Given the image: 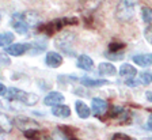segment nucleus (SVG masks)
I'll use <instances>...</instances> for the list:
<instances>
[{
    "label": "nucleus",
    "mask_w": 152,
    "mask_h": 140,
    "mask_svg": "<svg viewBox=\"0 0 152 140\" xmlns=\"http://www.w3.org/2000/svg\"><path fill=\"white\" fill-rule=\"evenodd\" d=\"M4 97H6L7 101H18L27 106H34L39 101V97L37 94H34V92H26L23 90L15 89V87L7 89V92L4 94Z\"/></svg>",
    "instance_id": "1"
},
{
    "label": "nucleus",
    "mask_w": 152,
    "mask_h": 140,
    "mask_svg": "<svg viewBox=\"0 0 152 140\" xmlns=\"http://www.w3.org/2000/svg\"><path fill=\"white\" fill-rule=\"evenodd\" d=\"M75 42H76V35L75 33L71 32H63L54 38V45L57 49H60L61 53L68 54V56H76L75 52Z\"/></svg>",
    "instance_id": "2"
},
{
    "label": "nucleus",
    "mask_w": 152,
    "mask_h": 140,
    "mask_svg": "<svg viewBox=\"0 0 152 140\" xmlns=\"http://www.w3.org/2000/svg\"><path fill=\"white\" fill-rule=\"evenodd\" d=\"M136 12L134 0H120L115 6V18L120 22H129Z\"/></svg>",
    "instance_id": "3"
},
{
    "label": "nucleus",
    "mask_w": 152,
    "mask_h": 140,
    "mask_svg": "<svg viewBox=\"0 0 152 140\" xmlns=\"http://www.w3.org/2000/svg\"><path fill=\"white\" fill-rule=\"evenodd\" d=\"M77 18H61V19H56L53 22L45 23V25L39 26V32L45 33L48 35H53L57 32H60L64 26L66 25H77Z\"/></svg>",
    "instance_id": "4"
},
{
    "label": "nucleus",
    "mask_w": 152,
    "mask_h": 140,
    "mask_svg": "<svg viewBox=\"0 0 152 140\" xmlns=\"http://www.w3.org/2000/svg\"><path fill=\"white\" fill-rule=\"evenodd\" d=\"M11 26L14 27L18 34H26L28 32V25L26 22V18H25V14L22 12H15L11 18Z\"/></svg>",
    "instance_id": "5"
},
{
    "label": "nucleus",
    "mask_w": 152,
    "mask_h": 140,
    "mask_svg": "<svg viewBox=\"0 0 152 140\" xmlns=\"http://www.w3.org/2000/svg\"><path fill=\"white\" fill-rule=\"evenodd\" d=\"M15 125L22 130V132H27V130H33V129H39V124L35 122L34 120L26 117V116H18L15 118Z\"/></svg>",
    "instance_id": "6"
},
{
    "label": "nucleus",
    "mask_w": 152,
    "mask_h": 140,
    "mask_svg": "<svg viewBox=\"0 0 152 140\" xmlns=\"http://www.w3.org/2000/svg\"><path fill=\"white\" fill-rule=\"evenodd\" d=\"M107 110H109V105L104 99L98 98V97L91 99V111L94 113V116L102 117V116H104L107 113Z\"/></svg>",
    "instance_id": "7"
},
{
    "label": "nucleus",
    "mask_w": 152,
    "mask_h": 140,
    "mask_svg": "<svg viewBox=\"0 0 152 140\" xmlns=\"http://www.w3.org/2000/svg\"><path fill=\"white\" fill-rule=\"evenodd\" d=\"M30 48H31L30 44H12L6 48V53L10 54V56L19 57V56H23L25 53H27L30 51Z\"/></svg>",
    "instance_id": "8"
},
{
    "label": "nucleus",
    "mask_w": 152,
    "mask_h": 140,
    "mask_svg": "<svg viewBox=\"0 0 152 140\" xmlns=\"http://www.w3.org/2000/svg\"><path fill=\"white\" fill-rule=\"evenodd\" d=\"M64 95L58 91H50L49 94H46V97L44 98V105L46 106H57V105H63L64 102Z\"/></svg>",
    "instance_id": "9"
},
{
    "label": "nucleus",
    "mask_w": 152,
    "mask_h": 140,
    "mask_svg": "<svg viewBox=\"0 0 152 140\" xmlns=\"http://www.w3.org/2000/svg\"><path fill=\"white\" fill-rule=\"evenodd\" d=\"M45 63H46L48 67H50V68H58L63 64V56L58 52L50 51V52H48L46 56H45Z\"/></svg>",
    "instance_id": "10"
},
{
    "label": "nucleus",
    "mask_w": 152,
    "mask_h": 140,
    "mask_svg": "<svg viewBox=\"0 0 152 140\" xmlns=\"http://www.w3.org/2000/svg\"><path fill=\"white\" fill-rule=\"evenodd\" d=\"M76 65H77L80 70L87 71V72L94 70V61H92V59L90 57V56H87V54H79L77 59H76Z\"/></svg>",
    "instance_id": "11"
},
{
    "label": "nucleus",
    "mask_w": 152,
    "mask_h": 140,
    "mask_svg": "<svg viewBox=\"0 0 152 140\" xmlns=\"http://www.w3.org/2000/svg\"><path fill=\"white\" fill-rule=\"evenodd\" d=\"M110 117L117 118V120H121V121H128L130 118V113L128 109L122 108V106H114L110 110Z\"/></svg>",
    "instance_id": "12"
},
{
    "label": "nucleus",
    "mask_w": 152,
    "mask_h": 140,
    "mask_svg": "<svg viewBox=\"0 0 152 140\" xmlns=\"http://www.w3.org/2000/svg\"><path fill=\"white\" fill-rule=\"evenodd\" d=\"M133 63L139 67H151L152 65V53H141L133 56Z\"/></svg>",
    "instance_id": "13"
},
{
    "label": "nucleus",
    "mask_w": 152,
    "mask_h": 140,
    "mask_svg": "<svg viewBox=\"0 0 152 140\" xmlns=\"http://www.w3.org/2000/svg\"><path fill=\"white\" fill-rule=\"evenodd\" d=\"M120 75L122 78H125L126 80H129V79H133V78H136L137 76V70L134 67H133L132 64H122L121 65V68H120Z\"/></svg>",
    "instance_id": "14"
},
{
    "label": "nucleus",
    "mask_w": 152,
    "mask_h": 140,
    "mask_svg": "<svg viewBox=\"0 0 152 140\" xmlns=\"http://www.w3.org/2000/svg\"><path fill=\"white\" fill-rule=\"evenodd\" d=\"M82 84L86 87H88V89H96V87H102L104 84H109V80L106 79H92V78H83L82 80Z\"/></svg>",
    "instance_id": "15"
},
{
    "label": "nucleus",
    "mask_w": 152,
    "mask_h": 140,
    "mask_svg": "<svg viewBox=\"0 0 152 140\" xmlns=\"http://www.w3.org/2000/svg\"><path fill=\"white\" fill-rule=\"evenodd\" d=\"M75 110L77 113L80 118H88L91 116V109L88 108L87 103H84L83 101H76L75 102Z\"/></svg>",
    "instance_id": "16"
},
{
    "label": "nucleus",
    "mask_w": 152,
    "mask_h": 140,
    "mask_svg": "<svg viewBox=\"0 0 152 140\" xmlns=\"http://www.w3.org/2000/svg\"><path fill=\"white\" fill-rule=\"evenodd\" d=\"M98 72L102 76H114L117 75V68L111 63H101L98 67Z\"/></svg>",
    "instance_id": "17"
},
{
    "label": "nucleus",
    "mask_w": 152,
    "mask_h": 140,
    "mask_svg": "<svg viewBox=\"0 0 152 140\" xmlns=\"http://www.w3.org/2000/svg\"><path fill=\"white\" fill-rule=\"evenodd\" d=\"M52 114L58 118H68L71 116V109L66 105H57L52 108Z\"/></svg>",
    "instance_id": "18"
},
{
    "label": "nucleus",
    "mask_w": 152,
    "mask_h": 140,
    "mask_svg": "<svg viewBox=\"0 0 152 140\" xmlns=\"http://www.w3.org/2000/svg\"><path fill=\"white\" fill-rule=\"evenodd\" d=\"M12 127H14L12 120H11L6 113H1V111H0V130H3L4 133H8V132L12 130Z\"/></svg>",
    "instance_id": "19"
},
{
    "label": "nucleus",
    "mask_w": 152,
    "mask_h": 140,
    "mask_svg": "<svg viewBox=\"0 0 152 140\" xmlns=\"http://www.w3.org/2000/svg\"><path fill=\"white\" fill-rule=\"evenodd\" d=\"M15 35L12 33H0V48H7L12 44Z\"/></svg>",
    "instance_id": "20"
},
{
    "label": "nucleus",
    "mask_w": 152,
    "mask_h": 140,
    "mask_svg": "<svg viewBox=\"0 0 152 140\" xmlns=\"http://www.w3.org/2000/svg\"><path fill=\"white\" fill-rule=\"evenodd\" d=\"M139 80L141 84H144V86L151 84L152 83V71H144V72H141L139 75Z\"/></svg>",
    "instance_id": "21"
},
{
    "label": "nucleus",
    "mask_w": 152,
    "mask_h": 140,
    "mask_svg": "<svg viewBox=\"0 0 152 140\" xmlns=\"http://www.w3.org/2000/svg\"><path fill=\"white\" fill-rule=\"evenodd\" d=\"M141 18L148 25H152V8L151 7H142L141 8Z\"/></svg>",
    "instance_id": "22"
},
{
    "label": "nucleus",
    "mask_w": 152,
    "mask_h": 140,
    "mask_svg": "<svg viewBox=\"0 0 152 140\" xmlns=\"http://www.w3.org/2000/svg\"><path fill=\"white\" fill-rule=\"evenodd\" d=\"M48 140H68V137L64 135L63 130L56 129V130H53V132L50 133V136H49V139Z\"/></svg>",
    "instance_id": "23"
},
{
    "label": "nucleus",
    "mask_w": 152,
    "mask_h": 140,
    "mask_svg": "<svg viewBox=\"0 0 152 140\" xmlns=\"http://www.w3.org/2000/svg\"><path fill=\"white\" fill-rule=\"evenodd\" d=\"M144 37H145L147 41L152 45V25H149L145 27V30H144Z\"/></svg>",
    "instance_id": "24"
},
{
    "label": "nucleus",
    "mask_w": 152,
    "mask_h": 140,
    "mask_svg": "<svg viewBox=\"0 0 152 140\" xmlns=\"http://www.w3.org/2000/svg\"><path fill=\"white\" fill-rule=\"evenodd\" d=\"M10 64H11V60L7 56V53L0 52V65H10Z\"/></svg>",
    "instance_id": "25"
},
{
    "label": "nucleus",
    "mask_w": 152,
    "mask_h": 140,
    "mask_svg": "<svg viewBox=\"0 0 152 140\" xmlns=\"http://www.w3.org/2000/svg\"><path fill=\"white\" fill-rule=\"evenodd\" d=\"M106 57L110 60H121L124 57V52H118V53H106Z\"/></svg>",
    "instance_id": "26"
},
{
    "label": "nucleus",
    "mask_w": 152,
    "mask_h": 140,
    "mask_svg": "<svg viewBox=\"0 0 152 140\" xmlns=\"http://www.w3.org/2000/svg\"><path fill=\"white\" fill-rule=\"evenodd\" d=\"M125 83H126V86H129V87H137L139 84H141V83H140V80L137 79V78H133V79L125 80Z\"/></svg>",
    "instance_id": "27"
},
{
    "label": "nucleus",
    "mask_w": 152,
    "mask_h": 140,
    "mask_svg": "<svg viewBox=\"0 0 152 140\" xmlns=\"http://www.w3.org/2000/svg\"><path fill=\"white\" fill-rule=\"evenodd\" d=\"M111 140H132V139L125 133H115V135H113Z\"/></svg>",
    "instance_id": "28"
},
{
    "label": "nucleus",
    "mask_w": 152,
    "mask_h": 140,
    "mask_svg": "<svg viewBox=\"0 0 152 140\" xmlns=\"http://www.w3.org/2000/svg\"><path fill=\"white\" fill-rule=\"evenodd\" d=\"M145 128H147V129H149V130H152V116H149L148 120H147Z\"/></svg>",
    "instance_id": "29"
},
{
    "label": "nucleus",
    "mask_w": 152,
    "mask_h": 140,
    "mask_svg": "<svg viewBox=\"0 0 152 140\" xmlns=\"http://www.w3.org/2000/svg\"><path fill=\"white\" fill-rule=\"evenodd\" d=\"M6 92H7V87L4 86V84H1V83H0V95H4Z\"/></svg>",
    "instance_id": "30"
},
{
    "label": "nucleus",
    "mask_w": 152,
    "mask_h": 140,
    "mask_svg": "<svg viewBox=\"0 0 152 140\" xmlns=\"http://www.w3.org/2000/svg\"><path fill=\"white\" fill-rule=\"evenodd\" d=\"M145 98L148 99V102H151L152 103V91H147L145 92Z\"/></svg>",
    "instance_id": "31"
},
{
    "label": "nucleus",
    "mask_w": 152,
    "mask_h": 140,
    "mask_svg": "<svg viewBox=\"0 0 152 140\" xmlns=\"http://www.w3.org/2000/svg\"><path fill=\"white\" fill-rule=\"evenodd\" d=\"M3 135H4V132H3V130H0V140H4Z\"/></svg>",
    "instance_id": "32"
},
{
    "label": "nucleus",
    "mask_w": 152,
    "mask_h": 140,
    "mask_svg": "<svg viewBox=\"0 0 152 140\" xmlns=\"http://www.w3.org/2000/svg\"><path fill=\"white\" fill-rule=\"evenodd\" d=\"M0 19H1V15H0Z\"/></svg>",
    "instance_id": "33"
}]
</instances>
